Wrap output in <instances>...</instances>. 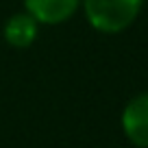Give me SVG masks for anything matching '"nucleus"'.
<instances>
[{"label":"nucleus","instance_id":"nucleus-2","mask_svg":"<svg viewBox=\"0 0 148 148\" xmlns=\"http://www.w3.org/2000/svg\"><path fill=\"white\" fill-rule=\"evenodd\" d=\"M122 131L137 148H148V94H137L122 111Z\"/></svg>","mask_w":148,"mask_h":148},{"label":"nucleus","instance_id":"nucleus-3","mask_svg":"<svg viewBox=\"0 0 148 148\" xmlns=\"http://www.w3.org/2000/svg\"><path fill=\"white\" fill-rule=\"evenodd\" d=\"M81 9V0H24V11L46 26L63 24Z\"/></svg>","mask_w":148,"mask_h":148},{"label":"nucleus","instance_id":"nucleus-4","mask_svg":"<svg viewBox=\"0 0 148 148\" xmlns=\"http://www.w3.org/2000/svg\"><path fill=\"white\" fill-rule=\"evenodd\" d=\"M37 35H39V22L26 11L11 15L2 26V37L5 42L13 48H28L35 44Z\"/></svg>","mask_w":148,"mask_h":148},{"label":"nucleus","instance_id":"nucleus-1","mask_svg":"<svg viewBox=\"0 0 148 148\" xmlns=\"http://www.w3.org/2000/svg\"><path fill=\"white\" fill-rule=\"evenodd\" d=\"M144 0H81L89 26L105 35L122 33L137 20Z\"/></svg>","mask_w":148,"mask_h":148}]
</instances>
